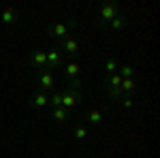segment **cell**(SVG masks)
<instances>
[{
    "instance_id": "1",
    "label": "cell",
    "mask_w": 160,
    "mask_h": 158,
    "mask_svg": "<svg viewBox=\"0 0 160 158\" xmlns=\"http://www.w3.org/2000/svg\"><path fill=\"white\" fill-rule=\"evenodd\" d=\"M81 98H83V94H81V90H75V88H64V92H62V107L66 111H75L77 107H79V103H81Z\"/></svg>"
},
{
    "instance_id": "2",
    "label": "cell",
    "mask_w": 160,
    "mask_h": 158,
    "mask_svg": "<svg viewBox=\"0 0 160 158\" xmlns=\"http://www.w3.org/2000/svg\"><path fill=\"white\" fill-rule=\"evenodd\" d=\"M75 28H77V19H68V22H58V24H53L49 28V34L53 38H56V41H64V38L68 37V32H71V30H75Z\"/></svg>"
},
{
    "instance_id": "3",
    "label": "cell",
    "mask_w": 160,
    "mask_h": 158,
    "mask_svg": "<svg viewBox=\"0 0 160 158\" xmlns=\"http://www.w3.org/2000/svg\"><path fill=\"white\" fill-rule=\"evenodd\" d=\"M120 15V7L115 4V2H105L102 7H100V13H98V28H107V24H109L111 19H115Z\"/></svg>"
},
{
    "instance_id": "4",
    "label": "cell",
    "mask_w": 160,
    "mask_h": 158,
    "mask_svg": "<svg viewBox=\"0 0 160 158\" xmlns=\"http://www.w3.org/2000/svg\"><path fill=\"white\" fill-rule=\"evenodd\" d=\"M37 84H38V90L41 92H56V77L51 73L49 69H45V71H38L37 75Z\"/></svg>"
},
{
    "instance_id": "5",
    "label": "cell",
    "mask_w": 160,
    "mask_h": 158,
    "mask_svg": "<svg viewBox=\"0 0 160 158\" xmlns=\"http://www.w3.org/2000/svg\"><path fill=\"white\" fill-rule=\"evenodd\" d=\"M62 51L68 56V58H75L77 54H79V41L73 37H66L62 41Z\"/></svg>"
},
{
    "instance_id": "6",
    "label": "cell",
    "mask_w": 160,
    "mask_h": 158,
    "mask_svg": "<svg viewBox=\"0 0 160 158\" xmlns=\"http://www.w3.org/2000/svg\"><path fill=\"white\" fill-rule=\"evenodd\" d=\"M17 19H19V13H17V9H13V7H4L2 13H0V22H2L4 26L15 24Z\"/></svg>"
},
{
    "instance_id": "7",
    "label": "cell",
    "mask_w": 160,
    "mask_h": 158,
    "mask_svg": "<svg viewBox=\"0 0 160 158\" xmlns=\"http://www.w3.org/2000/svg\"><path fill=\"white\" fill-rule=\"evenodd\" d=\"M30 62L38 66V69H47V51H32V56H30Z\"/></svg>"
},
{
    "instance_id": "8",
    "label": "cell",
    "mask_w": 160,
    "mask_h": 158,
    "mask_svg": "<svg viewBox=\"0 0 160 158\" xmlns=\"http://www.w3.org/2000/svg\"><path fill=\"white\" fill-rule=\"evenodd\" d=\"M120 90H122L124 96H135L139 88H137L135 79H122V84H120Z\"/></svg>"
},
{
    "instance_id": "9",
    "label": "cell",
    "mask_w": 160,
    "mask_h": 158,
    "mask_svg": "<svg viewBox=\"0 0 160 158\" xmlns=\"http://www.w3.org/2000/svg\"><path fill=\"white\" fill-rule=\"evenodd\" d=\"M60 66V49L53 47L47 51V69H58Z\"/></svg>"
},
{
    "instance_id": "10",
    "label": "cell",
    "mask_w": 160,
    "mask_h": 158,
    "mask_svg": "<svg viewBox=\"0 0 160 158\" xmlns=\"http://www.w3.org/2000/svg\"><path fill=\"white\" fill-rule=\"evenodd\" d=\"M30 103H32V107H38V109H43V107H47V105H49V96H47L45 92H41V90H38L37 94L32 96V100H30Z\"/></svg>"
},
{
    "instance_id": "11",
    "label": "cell",
    "mask_w": 160,
    "mask_h": 158,
    "mask_svg": "<svg viewBox=\"0 0 160 158\" xmlns=\"http://www.w3.org/2000/svg\"><path fill=\"white\" fill-rule=\"evenodd\" d=\"M107 28H109V30H113V32H122L124 28H126V17L120 13L115 19H111L109 24H107Z\"/></svg>"
},
{
    "instance_id": "12",
    "label": "cell",
    "mask_w": 160,
    "mask_h": 158,
    "mask_svg": "<svg viewBox=\"0 0 160 158\" xmlns=\"http://www.w3.org/2000/svg\"><path fill=\"white\" fill-rule=\"evenodd\" d=\"M66 77L68 79H77L79 77V73H81V66H79V62H75V60H71L68 64H66Z\"/></svg>"
},
{
    "instance_id": "13",
    "label": "cell",
    "mask_w": 160,
    "mask_h": 158,
    "mask_svg": "<svg viewBox=\"0 0 160 158\" xmlns=\"http://www.w3.org/2000/svg\"><path fill=\"white\" fill-rule=\"evenodd\" d=\"M83 120L90 122V124H100V122H102V111L100 109H90V111H86Z\"/></svg>"
},
{
    "instance_id": "14",
    "label": "cell",
    "mask_w": 160,
    "mask_h": 158,
    "mask_svg": "<svg viewBox=\"0 0 160 158\" xmlns=\"http://www.w3.org/2000/svg\"><path fill=\"white\" fill-rule=\"evenodd\" d=\"M53 120L58 122V124H64V122H68L71 120V111H66L64 107H58V109H53Z\"/></svg>"
},
{
    "instance_id": "15",
    "label": "cell",
    "mask_w": 160,
    "mask_h": 158,
    "mask_svg": "<svg viewBox=\"0 0 160 158\" xmlns=\"http://www.w3.org/2000/svg\"><path fill=\"white\" fill-rule=\"evenodd\" d=\"M105 92H107V98H109V100H113V103H120V100L124 98V94H122V90H120V88L105 85Z\"/></svg>"
},
{
    "instance_id": "16",
    "label": "cell",
    "mask_w": 160,
    "mask_h": 158,
    "mask_svg": "<svg viewBox=\"0 0 160 158\" xmlns=\"http://www.w3.org/2000/svg\"><path fill=\"white\" fill-rule=\"evenodd\" d=\"M73 133H75V139H77V141H83V139L88 137V128L81 124V122H79V124H75Z\"/></svg>"
},
{
    "instance_id": "17",
    "label": "cell",
    "mask_w": 160,
    "mask_h": 158,
    "mask_svg": "<svg viewBox=\"0 0 160 158\" xmlns=\"http://www.w3.org/2000/svg\"><path fill=\"white\" fill-rule=\"evenodd\" d=\"M118 75H120L122 79H132V77H135V66L126 64V66H122V69L118 71Z\"/></svg>"
},
{
    "instance_id": "18",
    "label": "cell",
    "mask_w": 160,
    "mask_h": 158,
    "mask_svg": "<svg viewBox=\"0 0 160 158\" xmlns=\"http://www.w3.org/2000/svg\"><path fill=\"white\" fill-rule=\"evenodd\" d=\"M120 84H122V77H120L118 73L107 75V77H105V85H111V88H120Z\"/></svg>"
},
{
    "instance_id": "19",
    "label": "cell",
    "mask_w": 160,
    "mask_h": 158,
    "mask_svg": "<svg viewBox=\"0 0 160 158\" xmlns=\"http://www.w3.org/2000/svg\"><path fill=\"white\" fill-rule=\"evenodd\" d=\"M49 105L53 107V109H58V107H62V92H51V96H49Z\"/></svg>"
},
{
    "instance_id": "20",
    "label": "cell",
    "mask_w": 160,
    "mask_h": 158,
    "mask_svg": "<svg viewBox=\"0 0 160 158\" xmlns=\"http://www.w3.org/2000/svg\"><path fill=\"white\" fill-rule=\"evenodd\" d=\"M105 71H107V75H113L120 71V66H118V62L115 60H107L105 62Z\"/></svg>"
},
{
    "instance_id": "21",
    "label": "cell",
    "mask_w": 160,
    "mask_h": 158,
    "mask_svg": "<svg viewBox=\"0 0 160 158\" xmlns=\"http://www.w3.org/2000/svg\"><path fill=\"white\" fill-rule=\"evenodd\" d=\"M120 105H122V109H132L135 107V96H124L120 100Z\"/></svg>"
},
{
    "instance_id": "22",
    "label": "cell",
    "mask_w": 160,
    "mask_h": 158,
    "mask_svg": "<svg viewBox=\"0 0 160 158\" xmlns=\"http://www.w3.org/2000/svg\"><path fill=\"white\" fill-rule=\"evenodd\" d=\"M81 85H83V81L77 77V79H71L68 81V88H75V90H81Z\"/></svg>"
}]
</instances>
